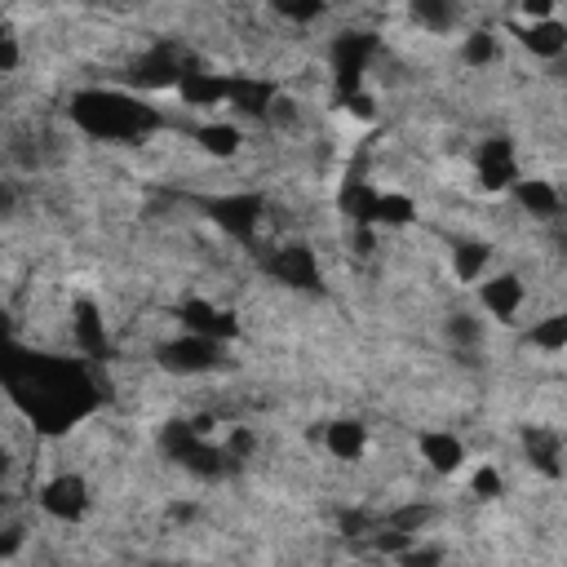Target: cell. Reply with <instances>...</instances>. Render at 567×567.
<instances>
[{
	"label": "cell",
	"instance_id": "obj_1",
	"mask_svg": "<svg viewBox=\"0 0 567 567\" xmlns=\"http://www.w3.org/2000/svg\"><path fill=\"white\" fill-rule=\"evenodd\" d=\"M9 386L36 390V399H27V408H32L40 430H67L71 421H80L98 404L94 381L85 377V368L67 364V359H32V364H27V377L9 373Z\"/></svg>",
	"mask_w": 567,
	"mask_h": 567
},
{
	"label": "cell",
	"instance_id": "obj_2",
	"mask_svg": "<svg viewBox=\"0 0 567 567\" xmlns=\"http://www.w3.org/2000/svg\"><path fill=\"white\" fill-rule=\"evenodd\" d=\"M71 120L89 133V138H107V142H129L142 138L160 125V116L151 107H142L129 94H111V89H85V94L71 98Z\"/></svg>",
	"mask_w": 567,
	"mask_h": 567
},
{
	"label": "cell",
	"instance_id": "obj_3",
	"mask_svg": "<svg viewBox=\"0 0 567 567\" xmlns=\"http://www.w3.org/2000/svg\"><path fill=\"white\" fill-rule=\"evenodd\" d=\"M377 54V36L373 32H346L333 40V71H337V89L342 98H355L359 76L368 71V58Z\"/></svg>",
	"mask_w": 567,
	"mask_h": 567
},
{
	"label": "cell",
	"instance_id": "obj_4",
	"mask_svg": "<svg viewBox=\"0 0 567 567\" xmlns=\"http://www.w3.org/2000/svg\"><path fill=\"white\" fill-rule=\"evenodd\" d=\"M209 218L222 226L226 235H235V240H249L257 218H262V195H218V200H209Z\"/></svg>",
	"mask_w": 567,
	"mask_h": 567
},
{
	"label": "cell",
	"instance_id": "obj_5",
	"mask_svg": "<svg viewBox=\"0 0 567 567\" xmlns=\"http://www.w3.org/2000/svg\"><path fill=\"white\" fill-rule=\"evenodd\" d=\"M266 271H271L280 284H288V288H302V293L319 288V262H315V253L306 249V244L275 249L271 257H266Z\"/></svg>",
	"mask_w": 567,
	"mask_h": 567
},
{
	"label": "cell",
	"instance_id": "obj_6",
	"mask_svg": "<svg viewBox=\"0 0 567 567\" xmlns=\"http://www.w3.org/2000/svg\"><path fill=\"white\" fill-rule=\"evenodd\" d=\"M218 364V342H209V337H178V342L160 346V368H169V373H209V368Z\"/></svg>",
	"mask_w": 567,
	"mask_h": 567
},
{
	"label": "cell",
	"instance_id": "obj_7",
	"mask_svg": "<svg viewBox=\"0 0 567 567\" xmlns=\"http://www.w3.org/2000/svg\"><path fill=\"white\" fill-rule=\"evenodd\" d=\"M178 319L191 328V337H209V342H231V337H240V319L213 302H187L178 311Z\"/></svg>",
	"mask_w": 567,
	"mask_h": 567
},
{
	"label": "cell",
	"instance_id": "obj_8",
	"mask_svg": "<svg viewBox=\"0 0 567 567\" xmlns=\"http://www.w3.org/2000/svg\"><path fill=\"white\" fill-rule=\"evenodd\" d=\"M182 58H178V49L173 45H160V49H151V54H142L138 63H133V85L138 89H178V80H182Z\"/></svg>",
	"mask_w": 567,
	"mask_h": 567
},
{
	"label": "cell",
	"instance_id": "obj_9",
	"mask_svg": "<svg viewBox=\"0 0 567 567\" xmlns=\"http://www.w3.org/2000/svg\"><path fill=\"white\" fill-rule=\"evenodd\" d=\"M40 505H45V514H54V519L63 523H76L80 514L89 510V488L80 474H58L54 483H49L45 492H40Z\"/></svg>",
	"mask_w": 567,
	"mask_h": 567
},
{
	"label": "cell",
	"instance_id": "obj_10",
	"mask_svg": "<svg viewBox=\"0 0 567 567\" xmlns=\"http://www.w3.org/2000/svg\"><path fill=\"white\" fill-rule=\"evenodd\" d=\"M479 182L488 191H505V187H519V169H514V147L505 138L483 142L479 151Z\"/></svg>",
	"mask_w": 567,
	"mask_h": 567
},
{
	"label": "cell",
	"instance_id": "obj_11",
	"mask_svg": "<svg viewBox=\"0 0 567 567\" xmlns=\"http://www.w3.org/2000/svg\"><path fill=\"white\" fill-rule=\"evenodd\" d=\"M178 94L187 107H218V102L231 98V80L213 76V71H200V67H187L178 80Z\"/></svg>",
	"mask_w": 567,
	"mask_h": 567
},
{
	"label": "cell",
	"instance_id": "obj_12",
	"mask_svg": "<svg viewBox=\"0 0 567 567\" xmlns=\"http://www.w3.org/2000/svg\"><path fill=\"white\" fill-rule=\"evenodd\" d=\"M523 448H528V461L541 474H550V479H559L563 466H559V435L545 426H528L523 430Z\"/></svg>",
	"mask_w": 567,
	"mask_h": 567
},
{
	"label": "cell",
	"instance_id": "obj_13",
	"mask_svg": "<svg viewBox=\"0 0 567 567\" xmlns=\"http://www.w3.org/2000/svg\"><path fill=\"white\" fill-rule=\"evenodd\" d=\"M421 457H426L439 474H452V470H461V461H466V448H461V439L443 435V430H430V435H421Z\"/></svg>",
	"mask_w": 567,
	"mask_h": 567
},
{
	"label": "cell",
	"instance_id": "obj_14",
	"mask_svg": "<svg viewBox=\"0 0 567 567\" xmlns=\"http://www.w3.org/2000/svg\"><path fill=\"white\" fill-rule=\"evenodd\" d=\"M71 328H76V346L85 350V355H102V350H107V324H102L94 302H76Z\"/></svg>",
	"mask_w": 567,
	"mask_h": 567
},
{
	"label": "cell",
	"instance_id": "obj_15",
	"mask_svg": "<svg viewBox=\"0 0 567 567\" xmlns=\"http://www.w3.org/2000/svg\"><path fill=\"white\" fill-rule=\"evenodd\" d=\"M231 102L249 116H271V107L280 98H275V85H266V80H231Z\"/></svg>",
	"mask_w": 567,
	"mask_h": 567
},
{
	"label": "cell",
	"instance_id": "obj_16",
	"mask_svg": "<svg viewBox=\"0 0 567 567\" xmlns=\"http://www.w3.org/2000/svg\"><path fill=\"white\" fill-rule=\"evenodd\" d=\"M324 443H328V452H333V457L359 461V457H364L368 435H364V426H359V421H333V426L324 430Z\"/></svg>",
	"mask_w": 567,
	"mask_h": 567
},
{
	"label": "cell",
	"instance_id": "obj_17",
	"mask_svg": "<svg viewBox=\"0 0 567 567\" xmlns=\"http://www.w3.org/2000/svg\"><path fill=\"white\" fill-rule=\"evenodd\" d=\"M519 302H523V284L514 280V275H497L492 284H483V306L497 319H514Z\"/></svg>",
	"mask_w": 567,
	"mask_h": 567
},
{
	"label": "cell",
	"instance_id": "obj_18",
	"mask_svg": "<svg viewBox=\"0 0 567 567\" xmlns=\"http://www.w3.org/2000/svg\"><path fill=\"white\" fill-rule=\"evenodd\" d=\"M200 443H204V435L195 430V421H169L164 435H160V448L169 452L173 461H182V466H187L195 452H200Z\"/></svg>",
	"mask_w": 567,
	"mask_h": 567
},
{
	"label": "cell",
	"instance_id": "obj_19",
	"mask_svg": "<svg viewBox=\"0 0 567 567\" xmlns=\"http://www.w3.org/2000/svg\"><path fill=\"white\" fill-rule=\"evenodd\" d=\"M519 40L532 49L536 58H559L563 49H567V27H563V23H554V18H550V23H532Z\"/></svg>",
	"mask_w": 567,
	"mask_h": 567
},
{
	"label": "cell",
	"instance_id": "obj_20",
	"mask_svg": "<svg viewBox=\"0 0 567 567\" xmlns=\"http://www.w3.org/2000/svg\"><path fill=\"white\" fill-rule=\"evenodd\" d=\"M514 191H519V204L532 213V218H554V213H559V195H554L550 182H541V178H523Z\"/></svg>",
	"mask_w": 567,
	"mask_h": 567
},
{
	"label": "cell",
	"instance_id": "obj_21",
	"mask_svg": "<svg viewBox=\"0 0 567 567\" xmlns=\"http://www.w3.org/2000/svg\"><path fill=\"white\" fill-rule=\"evenodd\" d=\"M200 147L209 151V156H235L240 151V129L235 125H209V129H200Z\"/></svg>",
	"mask_w": 567,
	"mask_h": 567
},
{
	"label": "cell",
	"instance_id": "obj_22",
	"mask_svg": "<svg viewBox=\"0 0 567 567\" xmlns=\"http://www.w3.org/2000/svg\"><path fill=\"white\" fill-rule=\"evenodd\" d=\"M417 218V209H412L408 195H377V213L373 222H386V226H408Z\"/></svg>",
	"mask_w": 567,
	"mask_h": 567
},
{
	"label": "cell",
	"instance_id": "obj_23",
	"mask_svg": "<svg viewBox=\"0 0 567 567\" xmlns=\"http://www.w3.org/2000/svg\"><path fill=\"white\" fill-rule=\"evenodd\" d=\"M532 346L536 350H563L567 346V315H550L532 328Z\"/></svg>",
	"mask_w": 567,
	"mask_h": 567
},
{
	"label": "cell",
	"instance_id": "obj_24",
	"mask_svg": "<svg viewBox=\"0 0 567 567\" xmlns=\"http://www.w3.org/2000/svg\"><path fill=\"white\" fill-rule=\"evenodd\" d=\"M461 58H466L470 67H488V63H497V36H492V32H474V36H466V45H461Z\"/></svg>",
	"mask_w": 567,
	"mask_h": 567
},
{
	"label": "cell",
	"instance_id": "obj_25",
	"mask_svg": "<svg viewBox=\"0 0 567 567\" xmlns=\"http://www.w3.org/2000/svg\"><path fill=\"white\" fill-rule=\"evenodd\" d=\"M452 266H457V275L461 280H474V275L483 271V266H488V244H461L457 249V257H452Z\"/></svg>",
	"mask_w": 567,
	"mask_h": 567
},
{
	"label": "cell",
	"instance_id": "obj_26",
	"mask_svg": "<svg viewBox=\"0 0 567 567\" xmlns=\"http://www.w3.org/2000/svg\"><path fill=\"white\" fill-rule=\"evenodd\" d=\"M448 337L457 346H474V342H479V319H474V315H452L448 319Z\"/></svg>",
	"mask_w": 567,
	"mask_h": 567
},
{
	"label": "cell",
	"instance_id": "obj_27",
	"mask_svg": "<svg viewBox=\"0 0 567 567\" xmlns=\"http://www.w3.org/2000/svg\"><path fill=\"white\" fill-rule=\"evenodd\" d=\"M412 14H417V23H426V27H448L452 23V9L439 5V0H421V5H412Z\"/></svg>",
	"mask_w": 567,
	"mask_h": 567
},
{
	"label": "cell",
	"instance_id": "obj_28",
	"mask_svg": "<svg viewBox=\"0 0 567 567\" xmlns=\"http://www.w3.org/2000/svg\"><path fill=\"white\" fill-rule=\"evenodd\" d=\"M474 497H483V501H492V497H501V474L492 470V466H483V470H474Z\"/></svg>",
	"mask_w": 567,
	"mask_h": 567
},
{
	"label": "cell",
	"instance_id": "obj_29",
	"mask_svg": "<svg viewBox=\"0 0 567 567\" xmlns=\"http://www.w3.org/2000/svg\"><path fill=\"white\" fill-rule=\"evenodd\" d=\"M426 519H430L426 505H412V510H399L395 519H390V528H395V532H412V528H421Z\"/></svg>",
	"mask_w": 567,
	"mask_h": 567
},
{
	"label": "cell",
	"instance_id": "obj_30",
	"mask_svg": "<svg viewBox=\"0 0 567 567\" xmlns=\"http://www.w3.org/2000/svg\"><path fill=\"white\" fill-rule=\"evenodd\" d=\"M443 563V554L430 545V550H408V554H399V567H439Z\"/></svg>",
	"mask_w": 567,
	"mask_h": 567
},
{
	"label": "cell",
	"instance_id": "obj_31",
	"mask_svg": "<svg viewBox=\"0 0 567 567\" xmlns=\"http://www.w3.org/2000/svg\"><path fill=\"white\" fill-rule=\"evenodd\" d=\"M284 18H293V23H311V18L324 14V0H311V5H280Z\"/></svg>",
	"mask_w": 567,
	"mask_h": 567
},
{
	"label": "cell",
	"instance_id": "obj_32",
	"mask_svg": "<svg viewBox=\"0 0 567 567\" xmlns=\"http://www.w3.org/2000/svg\"><path fill=\"white\" fill-rule=\"evenodd\" d=\"M377 550H386V554H408V532H395V528L377 532Z\"/></svg>",
	"mask_w": 567,
	"mask_h": 567
},
{
	"label": "cell",
	"instance_id": "obj_33",
	"mask_svg": "<svg viewBox=\"0 0 567 567\" xmlns=\"http://www.w3.org/2000/svg\"><path fill=\"white\" fill-rule=\"evenodd\" d=\"M18 67V40L14 36H0V71H14Z\"/></svg>",
	"mask_w": 567,
	"mask_h": 567
},
{
	"label": "cell",
	"instance_id": "obj_34",
	"mask_svg": "<svg viewBox=\"0 0 567 567\" xmlns=\"http://www.w3.org/2000/svg\"><path fill=\"white\" fill-rule=\"evenodd\" d=\"M523 14H528V18H541V23H550V0H528V5H523Z\"/></svg>",
	"mask_w": 567,
	"mask_h": 567
},
{
	"label": "cell",
	"instance_id": "obj_35",
	"mask_svg": "<svg viewBox=\"0 0 567 567\" xmlns=\"http://www.w3.org/2000/svg\"><path fill=\"white\" fill-rule=\"evenodd\" d=\"M244 452H253V435L235 430V439H231V461H235V457H244Z\"/></svg>",
	"mask_w": 567,
	"mask_h": 567
},
{
	"label": "cell",
	"instance_id": "obj_36",
	"mask_svg": "<svg viewBox=\"0 0 567 567\" xmlns=\"http://www.w3.org/2000/svg\"><path fill=\"white\" fill-rule=\"evenodd\" d=\"M346 107H350V111H355V116H364V120H368V116H373V98H364V94H355V98H346Z\"/></svg>",
	"mask_w": 567,
	"mask_h": 567
},
{
	"label": "cell",
	"instance_id": "obj_37",
	"mask_svg": "<svg viewBox=\"0 0 567 567\" xmlns=\"http://www.w3.org/2000/svg\"><path fill=\"white\" fill-rule=\"evenodd\" d=\"M342 528H346L350 536H359V532L368 528V519H364V514H346V519H342Z\"/></svg>",
	"mask_w": 567,
	"mask_h": 567
}]
</instances>
